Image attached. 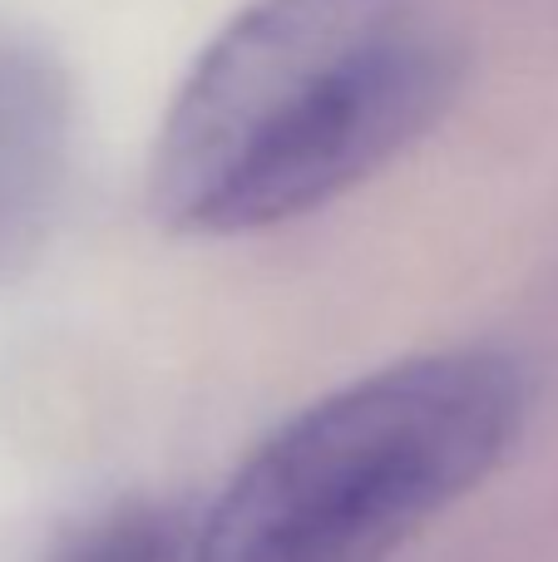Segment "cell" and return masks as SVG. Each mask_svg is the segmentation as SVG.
<instances>
[{"mask_svg":"<svg viewBox=\"0 0 558 562\" xmlns=\"http://www.w3.org/2000/svg\"><path fill=\"white\" fill-rule=\"evenodd\" d=\"M529 375L494 346L405 356L287 415L227 474L188 562H386L520 445Z\"/></svg>","mask_w":558,"mask_h":562,"instance_id":"7a4b0ae2","label":"cell"},{"mask_svg":"<svg viewBox=\"0 0 558 562\" xmlns=\"http://www.w3.org/2000/svg\"><path fill=\"white\" fill-rule=\"evenodd\" d=\"M69 79L40 45L0 35V277L25 267L65 193Z\"/></svg>","mask_w":558,"mask_h":562,"instance_id":"3957f363","label":"cell"},{"mask_svg":"<svg viewBox=\"0 0 558 562\" xmlns=\"http://www.w3.org/2000/svg\"><path fill=\"white\" fill-rule=\"evenodd\" d=\"M188 553H193V533H183L168 508L119 504L79 528L55 562H188Z\"/></svg>","mask_w":558,"mask_h":562,"instance_id":"277c9868","label":"cell"},{"mask_svg":"<svg viewBox=\"0 0 558 562\" xmlns=\"http://www.w3.org/2000/svg\"><path fill=\"white\" fill-rule=\"evenodd\" d=\"M460 75L431 0H247L164 109L154 217L183 237L297 223L421 144Z\"/></svg>","mask_w":558,"mask_h":562,"instance_id":"6da1fadb","label":"cell"}]
</instances>
